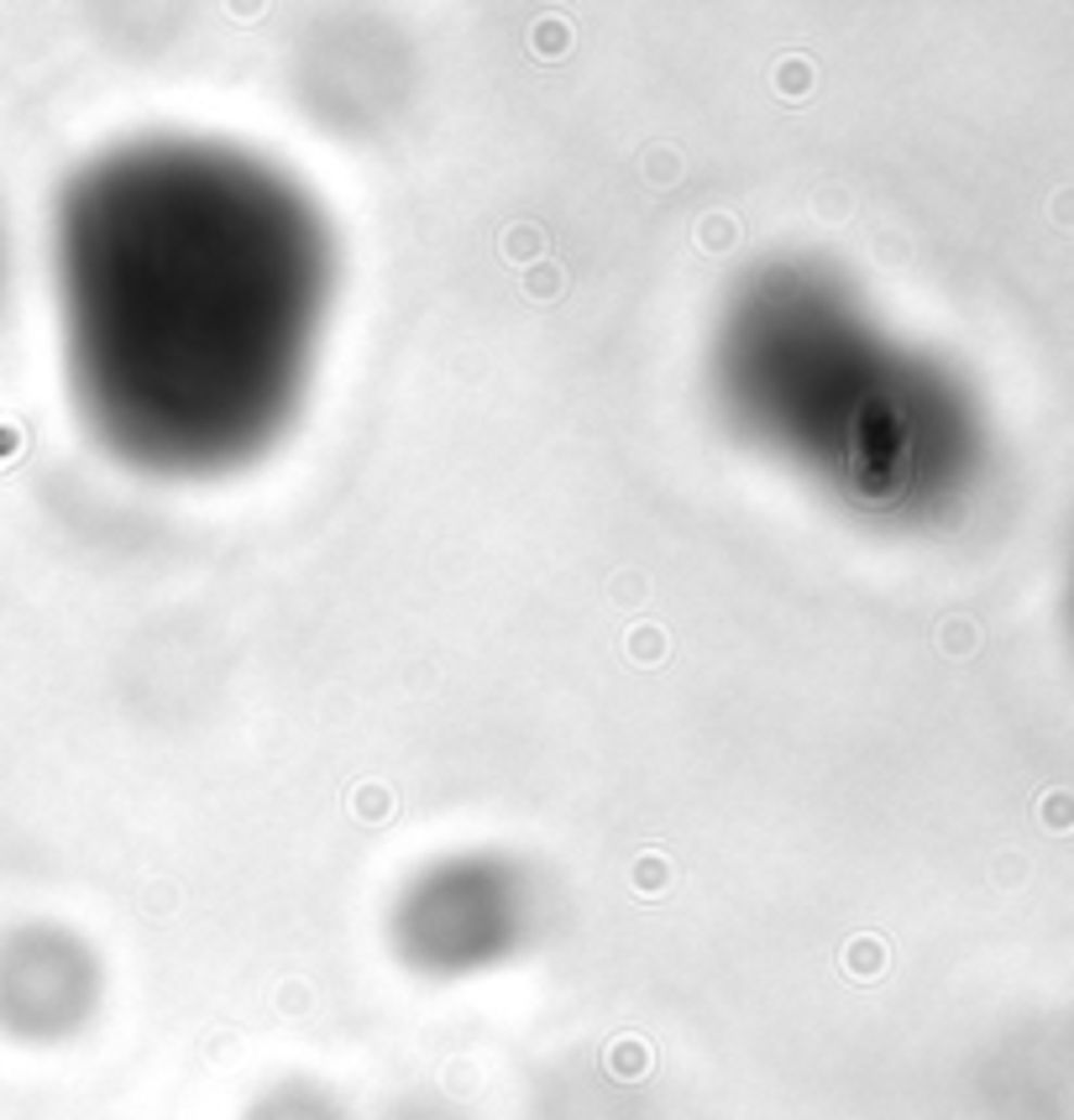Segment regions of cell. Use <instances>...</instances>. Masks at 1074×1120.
Instances as JSON below:
<instances>
[{
	"label": "cell",
	"instance_id": "obj_1",
	"mask_svg": "<svg viewBox=\"0 0 1074 1120\" xmlns=\"http://www.w3.org/2000/svg\"><path fill=\"white\" fill-rule=\"evenodd\" d=\"M59 309L90 424L152 472H220L283 430L330 246L283 178L200 142L111 152L59 209Z\"/></svg>",
	"mask_w": 1074,
	"mask_h": 1120
},
{
	"label": "cell",
	"instance_id": "obj_2",
	"mask_svg": "<svg viewBox=\"0 0 1074 1120\" xmlns=\"http://www.w3.org/2000/svg\"><path fill=\"white\" fill-rule=\"evenodd\" d=\"M718 378L755 441L803 461L834 493L886 502L896 476V387L865 352L860 315L829 272L776 267L723 320Z\"/></svg>",
	"mask_w": 1074,
	"mask_h": 1120
},
{
	"label": "cell",
	"instance_id": "obj_3",
	"mask_svg": "<svg viewBox=\"0 0 1074 1120\" xmlns=\"http://www.w3.org/2000/svg\"><path fill=\"white\" fill-rule=\"evenodd\" d=\"M1048 827H1074V797L1048 801Z\"/></svg>",
	"mask_w": 1074,
	"mask_h": 1120
}]
</instances>
